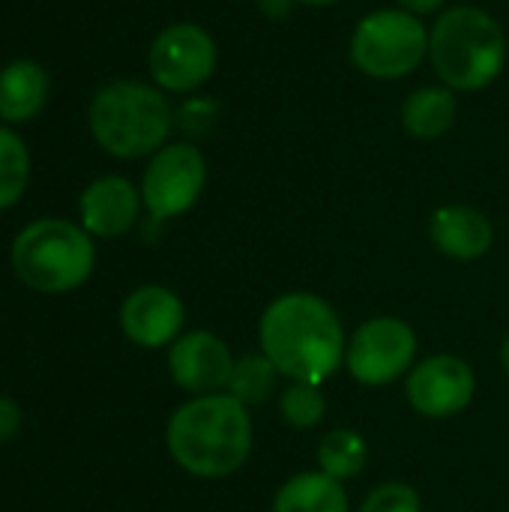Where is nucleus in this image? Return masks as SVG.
<instances>
[{
	"label": "nucleus",
	"mask_w": 509,
	"mask_h": 512,
	"mask_svg": "<svg viewBox=\"0 0 509 512\" xmlns=\"http://www.w3.org/2000/svg\"><path fill=\"white\" fill-rule=\"evenodd\" d=\"M258 342L279 375L318 387L336 375L348 348L336 309L309 291L276 297L261 315Z\"/></svg>",
	"instance_id": "obj_1"
},
{
	"label": "nucleus",
	"mask_w": 509,
	"mask_h": 512,
	"mask_svg": "<svg viewBox=\"0 0 509 512\" xmlns=\"http://www.w3.org/2000/svg\"><path fill=\"white\" fill-rule=\"evenodd\" d=\"M348 57L372 81H402L429 60V24L399 6L372 9L354 24Z\"/></svg>",
	"instance_id": "obj_6"
},
{
	"label": "nucleus",
	"mask_w": 509,
	"mask_h": 512,
	"mask_svg": "<svg viewBox=\"0 0 509 512\" xmlns=\"http://www.w3.org/2000/svg\"><path fill=\"white\" fill-rule=\"evenodd\" d=\"M459 117V96L447 84H423L411 90L402 102L399 123L405 135L414 141H438L444 138Z\"/></svg>",
	"instance_id": "obj_15"
},
{
	"label": "nucleus",
	"mask_w": 509,
	"mask_h": 512,
	"mask_svg": "<svg viewBox=\"0 0 509 512\" xmlns=\"http://www.w3.org/2000/svg\"><path fill=\"white\" fill-rule=\"evenodd\" d=\"M315 456H318L321 474L342 483V480H354L363 474L369 450H366L363 435H357L354 429H333L330 435H324Z\"/></svg>",
	"instance_id": "obj_18"
},
{
	"label": "nucleus",
	"mask_w": 509,
	"mask_h": 512,
	"mask_svg": "<svg viewBox=\"0 0 509 512\" xmlns=\"http://www.w3.org/2000/svg\"><path fill=\"white\" fill-rule=\"evenodd\" d=\"M279 414L294 429H315L327 417V399L318 384H300L294 381L279 396Z\"/></svg>",
	"instance_id": "obj_21"
},
{
	"label": "nucleus",
	"mask_w": 509,
	"mask_h": 512,
	"mask_svg": "<svg viewBox=\"0 0 509 512\" xmlns=\"http://www.w3.org/2000/svg\"><path fill=\"white\" fill-rule=\"evenodd\" d=\"M360 512H423V507L408 483H381L366 495Z\"/></svg>",
	"instance_id": "obj_22"
},
{
	"label": "nucleus",
	"mask_w": 509,
	"mask_h": 512,
	"mask_svg": "<svg viewBox=\"0 0 509 512\" xmlns=\"http://www.w3.org/2000/svg\"><path fill=\"white\" fill-rule=\"evenodd\" d=\"M21 405L12 396H0V447L21 432Z\"/></svg>",
	"instance_id": "obj_23"
},
{
	"label": "nucleus",
	"mask_w": 509,
	"mask_h": 512,
	"mask_svg": "<svg viewBox=\"0 0 509 512\" xmlns=\"http://www.w3.org/2000/svg\"><path fill=\"white\" fill-rule=\"evenodd\" d=\"M27 183H30V150L15 129L0 126V210L15 207Z\"/></svg>",
	"instance_id": "obj_19"
},
{
	"label": "nucleus",
	"mask_w": 509,
	"mask_h": 512,
	"mask_svg": "<svg viewBox=\"0 0 509 512\" xmlns=\"http://www.w3.org/2000/svg\"><path fill=\"white\" fill-rule=\"evenodd\" d=\"M165 444L174 465L186 474L222 480L246 465L252 453V420L246 405L231 393L192 396L171 414Z\"/></svg>",
	"instance_id": "obj_2"
},
{
	"label": "nucleus",
	"mask_w": 509,
	"mask_h": 512,
	"mask_svg": "<svg viewBox=\"0 0 509 512\" xmlns=\"http://www.w3.org/2000/svg\"><path fill=\"white\" fill-rule=\"evenodd\" d=\"M273 512H351V507L339 480L321 471H306L279 486Z\"/></svg>",
	"instance_id": "obj_17"
},
{
	"label": "nucleus",
	"mask_w": 509,
	"mask_h": 512,
	"mask_svg": "<svg viewBox=\"0 0 509 512\" xmlns=\"http://www.w3.org/2000/svg\"><path fill=\"white\" fill-rule=\"evenodd\" d=\"M429 237L435 249L453 261H477L495 243L489 216L468 204H444L429 219Z\"/></svg>",
	"instance_id": "obj_14"
},
{
	"label": "nucleus",
	"mask_w": 509,
	"mask_h": 512,
	"mask_svg": "<svg viewBox=\"0 0 509 512\" xmlns=\"http://www.w3.org/2000/svg\"><path fill=\"white\" fill-rule=\"evenodd\" d=\"M168 372L180 390L192 396H210L228 390L234 357L216 333L192 330L168 348Z\"/></svg>",
	"instance_id": "obj_12"
},
{
	"label": "nucleus",
	"mask_w": 509,
	"mask_h": 512,
	"mask_svg": "<svg viewBox=\"0 0 509 512\" xmlns=\"http://www.w3.org/2000/svg\"><path fill=\"white\" fill-rule=\"evenodd\" d=\"M9 264L21 285L36 294L60 297L78 291L96 267L93 237L69 219H36L24 225L12 246Z\"/></svg>",
	"instance_id": "obj_5"
},
{
	"label": "nucleus",
	"mask_w": 509,
	"mask_h": 512,
	"mask_svg": "<svg viewBox=\"0 0 509 512\" xmlns=\"http://www.w3.org/2000/svg\"><path fill=\"white\" fill-rule=\"evenodd\" d=\"M501 363H504V369H507L509 375V336L504 339V345H501Z\"/></svg>",
	"instance_id": "obj_26"
},
{
	"label": "nucleus",
	"mask_w": 509,
	"mask_h": 512,
	"mask_svg": "<svg viewBox=\"0 0 509 512\" xmlns=\"http://www.w3.org/2000/svg\"><path fill=\"white\" fill-rule=\"evenodd\" d=\"M207 183V159L192 141H168L156 150L141 177V201L153 222L189 213Z\"/></svg>",
	"instance_id": "obj_8"
},
{
	"label": "nucleus",
	"mask_w": 509,
	"mask_h": 512,
	"mask_svg": "<svg viewBox=\"0 0 509 512\" xmlns=\"http://www.w3.org/2000/svg\"><path fill=\"white\" fill-rule=\"evenodd\" d=\"M297 6H309V9H327V6H339L342 0H291Z\"/></svg>",
	"instance_id": "obj_25"
},
{
	"label": "nucleus",
	"mask_w": 509,
	"mask_h": 512,
	"mask_svg": "<svg viewBox=\"0 0 509 512\" xmlns=\"http://www.w3.org/2000/svg\"><path fill=\"white\" fill-rule=\"evenodd\" d=\"M255 3H261V0H255Z\"/></svg>",
	"instance_id": "obj_27"
},
{
	"label": "nucleus",
	"mask_w": 509,
	"mask_h": 512,
	"mask_svg": "<svg viewBox=\"0 0 509 512\" xmlns=\"http://www.w3.org/2000/svg\"><path fill=\"white\" fill-rule=\"evenodd\" d=\"M399 9H405V12H411V15H420V18H426V15H441L444 9H447V0H393Z\"/></svg>",
	"instance_id": "obj_24"
},
{
	"label": "nucleus",
	"mask_w": 509,
	"mask_h": 512,
	"mask_svg": "<svg viewBox=\"0 0 509 512\" xmlns=\"http://www.w3.org/2000/svg\"><path fill=\"white\" fill-rule=\"evenodd\" d=\"M48 99V75L36 60H12L0 69V120L27 123Z\"/></svg>",
	"instance_id": "obj_16"
},
{
	"label": "nucleus",
	"mask_w": 509,
	"mask_h": 512,
	"mask_svg": "<svg viewBox=\"0 0 509 512\" xmlns=\"http://www.w3.org/2000/svg\"><path fill=\"white\" fill-rule=\"evenodd\" d=\"M276 378H279V369L264 354H246V357L234 360L231 384L225 393H231L246 408L261 405L276 390Z\"/></svg>",
	"instance_id": "obj_20"
},
{
	"label": "nucleus",
	"mask_w": 509,
	"mask_h": 512,
	"mask_svg": "<svg viewBox=\"0 0 509 512\" xmlns=\"http://www.w3.org/2000/svg\"><path fill=\"white\" fill-rule=\"evenodd\" d=\"M408 402L417 414L432 420H447L462 414L474 393L477 378L474 369L453 354H435L423 363H417L408 375Z\"/></svg>",
	"instance_id": "obj_10"
},
{
	"label": "nucleus",
	"mask_w": 509,
	"mask_h": 512,
	"mask_svg": "<svg viewBox=\"0 0 509 512\" xmlns=\"http://www.w3.org/2000/svg\"><path fill=\"white\" fill-rule=\"evenodd\" d=\"M417 333L402 318H372L354 330L345 348V366L363 387H384L414 369Z\"/></svg>",
	"instance_id": "obj_9"
},
{
	"label": "nucleus",
	"mask_w": 509,
	"mask_h": 512,
	"mask_svg": "<svg viewBox=\"0 0 509 512\" xmlns=\"http://www.w3.org/2000/svg\"><path fill=\"white\" fill-rule=\"evenodd\" d=\"M141 189L120 174L96 177L78 198V225L99 240L123 237L141 216Z\"/></svg>",
	"instance_id": "obj_13"
},
{
	"label": "nucleus",
	"mask_w": 509,
	"mask_h": 512,
	"mask_svg": "<svg viewBox=\"0 0 509 512\" xmlns=\"http://www.w3.org/2000/svg\"><path fill=\"white\" fill-rule=\"evenodd\" d=\"M186 306L165 285H141L120 306V330L123 336L147 351L171 348L183 336Z\"/></svg>",
	"instance_id": "obj_11"
},
{
	"label": "nucleus",
	"mask_w": 509,
	"mask_h": 512,
	"mask_svg": "<svg viewBox=\"0 0 509 512\" xmlns=\"http://www.w3.org/2000/svg\"><path fill=\"white\" fill-rule=\"evenodd\" d=\"M507 57V30L483 6H450L429 27V63L438 81L456 93L492 87L507 69Z\"/></svg>",
	"instance_id": "obj_3"
},
{
	"label": "nucleus",
	"mask_w": 509,
	"mask_h": 512,
	"mask_svg": "<svg viewBox=\"0 0 509 512\" xmlns=\"http://www.w3.org/2000/svg\"><path fill=\"white\" fill-rule=\"evenodd\" d=\"M93 141L114 159H144L162 150L174 129L168 96L144 81H108L87 108Z\"/></svg>",
	"instance_id": "obj_4"
},
{
	"label": "nucleus",
	"mask_w": 509,
	"mask_h": 512,
	"mask_svg": "<svg viewBox=\"0 0 509 512\" xmlns=\"http://www.w3.org/2000/svg\"><path fill=\"white\" fill-rule=\"evenodd\" d=\"M219 66L213 33L195 21H174L156 33L147 51V69L162 93H195Z\"/></svg>",
	"instance_id": "obj_7"
}]
</instances>
